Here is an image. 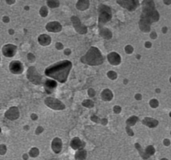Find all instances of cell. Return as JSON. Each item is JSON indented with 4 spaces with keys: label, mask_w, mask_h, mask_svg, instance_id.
I'll return each mask as SVG.
<instances>
[{
    "label": "cell",
    "mask_w": 171,
    "mask_h": 160,
    "mask_svg": "<svg viewBox=\"0 0 171 160\" xmlns=\"http://www.w3.org/2000/svg\"><path fill=\"white\" fill-rule=\"evenodd\" d=\"M101 97L104 101H109L113 98V94L111 90H110L109 89H106L101 94Z\"/></svg>",
    "instance_id": "d6986e66"
},
{
    "label": "cell",
    "mask_w": 171,
    "mask_h": 160,
    "mask_svg": "<svg viewBox=\"0 0 171 160\" xmlns=\"http://www.w3.org/2000/svg\"><path fill=\"white\" fill-rule=\"evenodd\" d=\"M70 146L74 149H82L85 146V143L82 142L79 137H76L71 141Z\"/></svg>",
    "instance_id": "9a60e30c"
},
{
    "label": "cell",
    "mask_w": 171,
    "mask_h": 160,
    "mask_svg": "<svg viewBox=\"0 0 171 160\" xmlns=\"http://www.w3.org/2000/svg\"><path fill=\"white\" fill-rule=\"evenodd\" d=\"M152 46V44H151V43L150 42H146L145 43V47H146V48H150Z\"/></svg>",
    "instance_id": "ee69618b"
},
{
    "label": "cell",
    "mask_w": 171,
    "mask_h": 160,
    "mask_svg": "<svg viewBox=\"0 0 171 160\" xmlns=\"http://www.w3.org/2000/svg\"><path fill=\"white\" fill-rule=\"evenodd\" d=\"M28 58L30 61H33L35 60V56H33L32 54H29L28 56Z\"/></svg>",
    "instance_id": "f35d334b"
},
{
    "label": "cell",
    "mask_w": 171,
    "mask_h": 160,
    "mask_svg": "<svg viewBox=\"0 0 171 160\" xmlns=\"http://www.w3.org/2000/svg\"><path fill=\"white\" fill-rule=\"evenodd\" d=\"M57 87V82L54 80H47L45 82L44 88L48 94H52Z\"/></svg>",
    "instance_id": "4fadbf2b"
},
{
    "label": "cell",
    "mask_w": 171,
    "mask_h": 160,
    "mask_svg": "<svg viewBox=\"0 0 171 160\" xmlns=\"http://www.w3.org/2000/svg\"><path fill=\"white\" fill-rule=\"evenodd\" d=\"M126 132L128 134V135L130 136H133L134 135V133H133V131H132L131 128L128 127V126H126Z\"/></svg>",
    "instance_id": "d590c367"
},
{
    "label": "cell",
    "mask_w": 171,
    "mask_h": 160,
    "mask_svg": "<svg viewBox=\"0 0 171 160\" xmlns=\"http://www.w3.org/2000/svg\"><path fill=\"white\" fill-rule=\"evenodd\" d=\"M99 11V19H98V26L102 28L103 25L109 21L112 18V11L109 7L106 5H100L98 9Z\"/></svg>",
    "instance_id": "277c9868"
},
{
    "label": "cell",
    "mask_w": 171,
    "mask_h": 160,
    "mask_svg": "<svg viewBox=\"0 0 171 160\" xmlns=\"http://www.w3.org/2000/svg\"><path fill=\"white\" fill-rule=\"evenodd\" d=\"M45 104L47 106L55 110H62L66 107L65 105L61 101L53 97H47L45 99Z\"/></svg>",
    "instance_id": "8992f818"
},
{
    "label": "cell",
    "mask_w": 171,
    "mask_h": 160,
    "mask_svg": "<svg viewBox=\"0 0 171 160\" xmlns=\"http://www.w3.org/2000/svg\"><path fill=\"white\" fill-rule=\"evenodd\" d=\"M162 32L164 33H167V28L166 27H164L163 28H162Z\"/></svg>",
    "instance_id": "7dc6e473"
},
{
    "label": "cell",
    "mask_w": 171,
    "mask_h": 160,
    "mask_svg": "<svg viewBox=\"0 0 171 160\" xmlns=\"http://www.w3.org/2000/svg\"><path fill=\"white\" fill-rule=\"evenodd\" d=\"M135 98H136V99H137V100H141V99H142V95H141V94H136V95H135Z\"/></svg>",
    "instance_id": "f6af8a7d"
},
{
    "label": "cell",
    "mask_w": 171,
    "mask_h": 160,
    "mask_svg": "<svg viewBox=\"0 0 171 160\" xmlns=\"http://www.w3.org/2000/svg\"><path fill=\"white\" fill-rule=\"evenodd\" d=\"M143 12L139 21V27L143 32L148 33L150 31V25L153 23L159 20V13L155 9V4L153 1H143Z\"/></svg>",
    "instance_id": "6da1fadb"
},
{
    "label": "cell",
    "mask_w": 171,
    "mask_h": 160,
    "mask_svg": "<svg viewBox=\"0 0 171 160\" xmlns=\"http://www.w3.org/2000/svg\"><path fill=\"white\" fill-rule=\"evenodd\" d=\"M164 3H165V4H167V5H170L171 4V1H164Z\"/></svg>",
    "instance_id": "c3c4849f"
},
{
    "label": "cell",
    "mask_w": 171,
    "mask_h": 160,
    "mask_svg": "<svg viewBox=\"0 0 171 160\" xmlns=\"http://www.w3.org/2000/svg\"><path fill=\"white\" fill-rule=\"evenodd\" d=\"M145 151L146 154L147 155L148 157H150L151 156H153L155 153V149L153 145H148V146L146 148V149L144 150Z\"/></svg>",
    "instance_id": "d4e9b609"
},
{
    "label": "cell",
    "mask_w": 171,
    "mask_h": 160,
    "mask_svg": "<svg viewBox=\"0 0 171 160\" xmlns=\"http://www.w3.org/2000/svg\"><path fill=\"white\" fill-rule=\"evenodd\" d=\"M150 36L153 39H155L157 37V34H156V33L155 32H153L150 33Z\"/></svg>",
    "instance_id": "ab89813d"
},
{
    "label": "cell",
    "mask_w": 171,
    "mask_h": 160,
    "mask_svg": "<svg viewBox=\"0 0 171 160\" xmlns=\"http://www.w3.org/2000/svg\"><path fill=\"white\" fill-rule=\"evenodd\" d=\"M52 148L56 154H59L62 149V142L61 139L58 137L54 138L52 143Z\"/></svg>",
    "instance_id": "5bb4252c"
},
{
    "label": "cell",
    "mask_w": 171,
    "mask_h": 160,
    "mask_svg": "<svg viewBox=\"0 0 171 160\" xmlns=\"http://www.w3.org/2000/svg\"><path fill=\"white\" fill-rule=\"evenodd\" d=\"M117 4L122 8L127 9L129 11H134L139 6V1L137 0H126V1H117Z\"/></svg>",
    "instance_id": "52a82bcc"
},
{
    "label": "cell",
    "mask_w": 171,
    "mask_h": 160,
    "mask_svg": "<svg viewBox=\"0 0 171 160\" xmlns=\"http://www.w3.org/2000/svg\"><path fill=\"white\" fill-rule=\"evenodd\" d=\"M91 120L94 121L96 123H99L100 121V119H99L98 117H97L96 116H93L91 117Z\"/></svg>",
    "instance_id": "e575fe53"
},
{
    "label": "cell",
    "mask_w": 171,
    "mask_h": 160,
    "mask_svg": "<svg viewBox=\"0 0 171 160\" xmlns=\"http://www.w3.org/2000/svg\"><path fill=\"white\" fill-rule=\"evenodd\" d=\"M6 116L8 117V119H16L19 117V112L18 109L16 107H13L9 109V111L7 112Z\"/></svg>",
    "instance_id": "ac0fdd59"
},
{
    "label": "cell",
    "mask_w": 171,
    "mask_h": 160,
    "mask_svg": "<svg viewBox=\"0 0 171 160\" xmlns=\"http://www.w3.org/2000/svg\"><path fill=\"white\" fill-rule=\"evenodd\" d=\"M149 104H150V107H153V108H156V107L158 106V105H159V103H158V101L157 99H151Z\"/></svg>",
    "instance_id": "4dcf8cb0"
},
{
    "label": "cell",
    "mask_w": 171,
    "mask_h": 160,
    "mask_svg": "<svg viewBox=\"0 0 171 160\" xmlns=\"http://www.w3.org/2000/svg\"><path fill=\"white\" fill-rule=\"evenodd\" d=\"M71 20L73 23L74 29L80 34H85L87 33V27L85 25L82 24L81 21L77 16H72Z\"/></svg>",
    "instance_id": "ba28073f"
},
{
    "label": "cell",
    "mask_w": 171,
    "mask_h": 160,
    "mask_svg": "<svg viewBox=\"0 0 171 160\" xmlns=\"http://www.w3.org/2000/svg\"><path fill=\"white\" fill-rule=\"evenodd\" d=\"M45 28L49 32H59L62 30V25L57 21H51L48 23L45 26Z\"/></svg>",
    "instance_id": "8fae6325"
},
{
    "label": "cell",
    "mask_w": 171,
    "mask_h": 160,
    "mask_svg": "<svg viewBox=\"0 0 171 160\" xmlns=\"http://www.w3.org/2000/svg\"><path fill=\"white\" fill-rule=\"evenodd\" d=\"M32 119H33V120H36V119H38V116H37V115H36V114H35V113H33V114H32Z\"/></svg>",
    "instance_id": "bcb514c9"
},
{
    "label": "cell",
    "mask_w": 171,
    "mask_h": 160,
    "mask_svg": "<svg viewBox=\"0 0 171 160\" xmlns=\"http://www.w3.org/2000/svg\"><path fill=\"white\" fill-rule=\"evenodd\" d=\"M48 6L51 8H57L60 6V2L58 1H48Z\"/></svg>",
    "instance_id": "4316f807"
},
{
    "label": "cell",
    "mask_w": 171,
    "mask_h": 160,
    "mask_svg": "<svg viewBox=\"0 0 171 160\" xmlns=\"http://www.w3.org/2000/svg\"><path fill=\"white\" fill-rule=\"evenodd\" d=\"M39 155V149L36 147H33L30 151V156L32 157H35Z\"/></svg>",
    "instance_id": "83f0119b"
},
{
    "label": "cell",
    "mask_w": 171,
    "mask_h": 160,
    "mask_svg": "<svg viewBox=\"0 0 171 160\" xmlns=\"http://www.w3.org/2000/svg\"><path fill=\"white\" fill-rule=\"evenodd\" d=\"M90 6V1L88 0H83V1H78L76 4V8L79 10L84 11L87 9Z\"/></svg>",
    "instance_id": "ffe728a7"
},
{
    "label": "cell",
    "mask_w": 171,
    "mask_h": 160,
    "mask_svg": "<svg viewBox=\"0 0 171 160\" xmlns=\"http://www.w3.org/2000/svg\"><path fill=\"white\" fill-rule=\"evenodd\" d=\"M38 42H39L40 44L44 46H46V45H50L51 44L52 39L49 35L46 34H43L40 35V37H38Z\"/></svg>",
    "instance_id": "e0dca14e"
},
{
    "label": "cell",
    "mask_w": 171,
    "mask_h": 160,
    "mask_svg": "<svg viewBox=\"0 0 171 160\" xmlns=\"http://www.w3.org/2000/svg\"><path fill=\"white\" fill-rule=\"evenodd\" d=\"M82 106L86 107H88V108H92V107H93L94 106V102L92 100L86 99L84 100L82 102Z\"/></svg>",
    "instance_id": "484cf974"
},
{
    "label": "cell",
    "mask_w": 171,
    "mask_h": 160,
    "mask_svg": "<svg viewBox=\"0 0 171 160\" xmlns=\"http://www.w3.org/2000/svg\"><path fill=\"white\" fill-rule=\"evenodd\" d=\"M108 60L112 66H118L121 62V58L116 52H111L108 55Z\"/></svg>",
    "instance_id": "30bf717a"
},
{
    "label": "cell",
    "mask_w": 171,
    "mask_h": 160,
    "mask_svg": "<svg viewBox=\"0 0 171 160\" xmlns=\"http://www.w3.org/2000/svg\"><path fill=\"white\" fill-rule=\"evenodd\" d=\"M0 132H1V129H0Z\"/></svg>",
    "instance_id": "f5cc1de1"
},
{
    "label": "cell",
    "mask_w": 171,
    "mask_h": 160,
    "mask_svg": "<svg viewBox=\"0 0 171 160\" xmlns=\"http://www.w3.org/2000/svg\"><path fill=\"white\" fill-rule=\"evenodd\" d=\"M134 51V49L132 46L130 45H126V47H125V51H126V53L128 54H131L132 52Z\"/></svg>",
    "instance_id": "1f68e13d"
},
{
    "label": "cell",
    "mask_w": 171,
    "mask_h": 160,
    "mask_svg": "<svg viewBox=\"0 0 171 160\" xmlns=\"http://www.w3.org/2000/svg\"><path fill=\"white\" fill-rule=\"evenodd\" d=\"M142 122L144 125L148 126V128H156L158 124V121L156 119L152 118H145L142 121Z\"/></svg>",
    "instance_id": "2e32d148"
},
{
    "label": "cell",
    "mask_w": 171,
    "mask_h": 160,
    "mask_svg": "<svg viewBox=\"0 0 171 160\" xmlns=\"http://www.w3.org/2000/svg\"><path fill=\"white\" fill-rule=\"evenodd\" d=\"M9 69L13 73L20 74L23 72V67L22 63L19 61H13L9 65Z\"/></svg>",
    "instance_id": "9c48e42d"
},
{
    "label": "cell",
    "mask_w": 171,
    "mask_h": 160,
    "mask_svg": "<svg viewBox=\"0 0 171 160\" xmlns=\"http://www.w3.org/2000/svg\"><path fill=\"white\" fill-rule=\"evenodd\" d=\"M156 91H157V92H156L157 93H159V92H159V90H156Z\"/></svg>",
    "instance_id": "816d5d0a"
},
{
    "label": "cell",
    "mask_w": 171,
    "mask_h": 160,
    "mask_svg": "<svg viewBox=\"0 0 171 160\" xmlns=\"http://www.w3.org/2000/svg\"><path fill=\"white\" fill-rule=\"evenodd\" d=\"M71 54V50L70 49H66L64 51V54L66 55V56H69L70 54Z\"/></svg>",
    "instance_id": "b9f144b4"
},
{
    "label": "cell",
    "mask_w": 171,
    "mask_h": 160,
    "mask_svg": "<svg viewBox=\"0 0 171 160\" xmlns=\"http://www.w3.org/2000/svg\"><path fill=\"white\" fill-rule=\"evenodd\" d=\"M23 158H24V159H27L28 158V156L26 154H25V155H24V156H23Z\"/></svg>",
    "instance_id": "681fc988"
},
{
    "label": "cell",
    "mask_w": 171,
    "mask_h": 160,
    "mask_svg": "<svg viewBox=\"0 0 171 160\" xmlns=\"http://www.w3.org/2000/svg\"><path fill=\"white\" fill-rule=\"evenodd\" d=\"M82 63L91 66H100L103 63L104 58L99 49L96 47H91L85 56L80 59Z\"/></svg>",
    "instance_id": "3957f363"
},
{
    "label": "cell",
    "mask_w": 171,
    "mask_h": 160,
    "mask_svg": "<svg viewBox=\"0 0 171 160\" xmlns=\"http://www.w3.org/2000/svg\"><path fill=\"white\" fill-rule=\"evenodd\" d=\"M121 110H122L121 107L118 106H115L114 107V111L115 113H120V112H121Z\"/></svg>",
    "instance_id": "836d02e7"
},
{
    "label": "cell",
    "mask_w": 171,
    "mask_h": 160,
    "mask_svg": "<svg viewBox=\"0 0 171 160\" xmlns=\"http://www.w3.org/2000/svg\"><path fill=\"white\" fill-rule=\"evenodd\" d=\"M138 121V118L136 116H132L127 119L126 123L127 124V126L131 127V126H133L135 125L137 121Z\"/></svg>",
    "instance_id": "cb8c5ba5"
},
{
    "label": "cell",
    "mask_w": 171,
    "mask_h": 160,
    "mask_svg": "<svg viewBox=\"0 0 171 160\" xmlns=\"http://www.w3.org/2000/svg\"><path fill=\"white\" fill-rule=\"evenodd\" d=\"M27 77L31 82L35 85H40L42 83V76L38 73L34 67H30L28 69Z\"/></svg>",
    "instance_id": "5b68a950"
},
{
    "label": "cell",
    "mask_w": 171,
    "mask_h": 160,
    "mask_svg": "<svg viewBox=\"0 0 171 160\" xmlns=\"http://www.w3.org/2000/svg\"><path fill=\"white\" fill-rule=\"evenodd\" d=\"M56 47L57 49L61 50L64 48V45H63V44H62V43L57 42L56 44Z\"/></svg>",
    "instance_id": "8d00e7d4"
},
{
    "label": "cell",
    "mask_w": 171,
    "mask_h": 160,
    "mask_svg": "<svg viewBox=\"0 0 171 160\" xmlns=\"http://www.w3.org/2000/svg\"><path fill=\"white\" fill-rule=\"evenodd\" d=\"M86 157H87V152L84 149L78 150L75 155V158L77 160H84L86 158Z\"/></svg>",
    "instance_id": "7402d4cb"
},
{
    "label": "cell",
    "mask_w": 171,
    "mask_h": 160,
    "mask_svg": "<svg viewBox=\"0 0 171 160\" xmlns=\"http://www.w3.org/2000/svg\"><path fill=\"white\" fill-rule=\"evenodd\" d=\"M100 121H101V123L103 124V125H106V124L108 123V120L105 118L101 119Z\"/></svg>",
    "instance_id": "7bdbcfd3"
},
{
    "label": "cell",
    "mask_w": 171,
    "mask_h": 160,
    "mask_svg": "<svg viewBox=\"0 0 171 160\" xmlns=\"http://www.w3.org/2000/svg\"><path fill=\"white\" fill-rule=\"evenodd\" d=\"M163 143H164V145H166V146H168L170 144V142L168 139H165V140H164Z\"/></svg>",
    "instance_id": "60d3db41"
},
{
    "label": "cell",
    "mask_w": 171,
    "mask_h": 160,
    "mask_svg": "<svg viewBox=\"0 0 171 160\" xmlns=\"http://www.w3.org/2000/svg\"><path fill=\"white\" fill-rule=\"evenodd\" d=\"M40 15L43 17V18L46 17L48 16V9H47L46 7L45 6L42 7V8H41L40 10Z\"/></svg>",
    "instance_id": "f1b7e54d"
},
{
    "label": "cell",
    "mask_w": 171,
    "mask_h": 160,
    "mask_svg": "<svg viewBox=\"0 0 171 160\" xmlns=\"http://www.w3.org/2000/svg\"><path fill=\"white\" fill-rule=\"evenodd\" d=\"M17 47L13 45H7L3 48V53L6 57H13L16 53Z\"/></svg>",
    "instance_id": "7c38bea8"
},
{
    "label": "cell",
    "mask_w": 171,
    "mask_h": 160,
    "mask_svg": "<svg viewBox=\"0 0 171 160\" xmlns=\"http://www.w3.org/2000/svg\"><path fill=\"white\" fill-rule=\"evenodd\" d=\"M100 35L106 39H111L112 37V32H110L109 30L107 29V28L104 27L101 28V30L100 31Z\"/></svg>",
    "instance_id": "44dd1931"
},
{
    "label": "cell",
    "mask_w": 171,
    "mask_h": 160,
    "mask_svg": "<svg viewBox=\"0 0 171 160\" xmlns=\"http://www.w3.org/2000/svg\"><path fill=\"white\" fill-rule=\"evenodd\" d=\"M72 66V62L70 61H61L47 68L45 74L60 83H65L68 79Z\"/></svg>",
    "instance_id": "7a4b0ae2"
},
{
    "label": "cell",
    "mask_w": 171,
    "mask_h": 160,
    "mask_svg": "<svg viewBox=\"0 0 171 160\" xmlns=\"http://www.w3.org/2000/svg\"><path fill=\"white\" fill-rule=\"evenodd\" d=\"M107 75H108V77L110 79V80H114L117 78V73H116L115 71H108L107 73Z\"/></svg>",
    "instance_id": "f546056e"
},
{
    "label": "cell",
    "mask_w": 171,
    "mask_h": 160,
    "mask_svg": "<svg viewBox=\"0 0 171 160\" xmlns=\"http://www.w3.org/2000/svg\"><path fill=\"white\" fill-rule=\"evenodd\" d=\"M160 160H168L167 158H162V159H161Z\"/></svg>",
    "instance_id": "f907efd6"
},
{
    "label": "cell",
    "mask_w": 171,
    "mask_h": 160,
    "mask_svg": "<svg viewBox=\"0 0 171 160\" xmlns=\"http://www.w3.org/2000/svg\"><path fill=\"white\" fill-rule=\"evenodd\" d=\"M88 95H89V96L91 97H94L95 95L96 94V92H95V91L92 88H90V89H89L88 90Z\"/></svg>",
    "instance_id": "d6a6232c"
},
{
    "label": "cell",
    "mask_w": 171,
    "mask_h": 160,
    "mask_svg": "<svg viewBox=\"0 0 171 160\" xmlns=\"http://www.w3.org/2000/svg\"><path fill=\"white\" fill-rule=\"evenodd\" d=\"M43 131H44V128H43L42 127H41V126H39V127L37 128V130H36V131H35V133L37 135H38V134H40V133H42Z\"/></svg>",
    "instance_id": "74e56055"
},
{
    "label": "cell",
    "mask_w": 171,
    "mask_h": 160,
    "mask_svg": "<svg viewBox=\"0 0 171 160\" xmlns=\"http://www.w3.org/2000/svg\"><path fill=\"white\" fill-rule=\"evenodd\" d=\"M135 147L136 148V149L138 151L140 155V156L143 157V159H147L149 158V157L146 154L145 151L143 149V148H142V147L140 146V145L138 144V143L135 144Z\"/></svg>",
    "instance_id": "603a6c76"
}]
</instances>
